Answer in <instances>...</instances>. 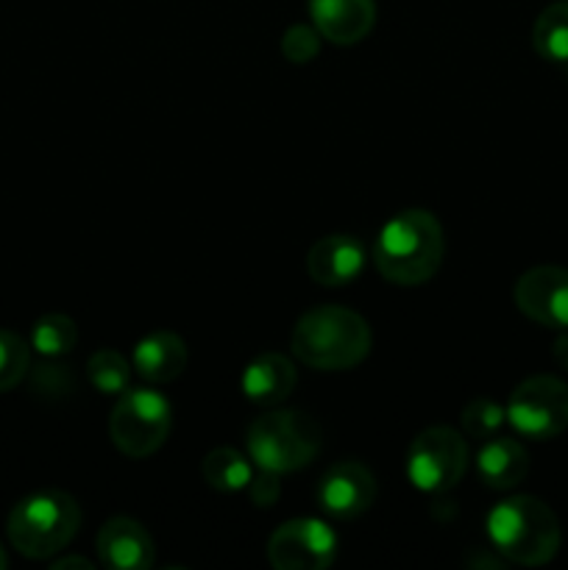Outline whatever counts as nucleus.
Returning a JSON list of instances; mask_svg holds the SVG:
<instances>
[{
	"instance_id": "f257e3e1",
	"label": "nucleus",
	"mask_w": 568,
	"mask_h": 570,
	"mask_svg": "<svg viewBox=\"0 0 568 570\" xmlns=\"http://www.w3.org/2000/svg\"><path fill=\"white\" fill-rule=\"evenodd\" d=\"M443 254L445 239L438 217L427 209H407L379 232L373 245V265L384 282L418 287L440 271Z\"/></svg>"
},
{
	"instance_id": "f03ea898",
	"label": "nucleus",
	"mask_w": 568,
	"mask_h": 570,
	"mask_svg": "<svg viewBox=\"0 0 568 570\" xmlns=\"http://www.w3.org/2000/svg\"><path fill=\"white\" fill-rule=\"evenodd\" d=\"M371 326L345 306H315L298 317L290 348L312 371H349L371 354Z\"/></svg>"
},
{
	"instance_id": "7ed1b4c3",
	"label": "nucleus",
	"mask_w": 568,
	"mask_h": 570,
	"mask_svg": "<svg viewBox=\"0 0 568 570\" xmlns=\"http://www.w3.org/2000/svg\"><path fill=\"white\" fill-rule=\"evenodd\" d=\"M488 534L505 560L529 568L555 560L562 540L557 515L535 495L499 501L488 515Z\"/></svg>"
},
{
	"instance_id": "20e7f679",
	"label": "nucleus",
	"mask_w": 568,
	"mask_h": 570,
	"mask_svg": "<svg viewBox=\"0 0 568 570\" xmlns=\"http://www.w3.org/2000/svg\"><path fill=\"white\" fill-rule=\"evenodd\" d=\"M81 527V507L70 493L61 490H42L9 512V532L11 546L28 560H50L61 549L70 546Z\"/></svg>"
},
{
	"instance_id": "39448f33",
	"label": "nucleus",
	"mask_w": 568,
	"mask_h": 570,
	"mask_svg": "<svg viewBox=\"0 0 568 570\" xmlns=\"http://www.w3.org/2000/svg\"><path fill=\"white\" fill-rule=\"evenodd\" d=\"M321 426L298 410H271L256 417L245 434L251 460L271 473H293L321 454Z\"/></svg>"
},
{
	"instance_id": "423d86ee",
	"label": "nucleus",
	"mask_w": 568,
	"mask_h": 570,
	"mask_svg": "<svg viewBox=\"0 0 568 570\" xmlns=\"http://www.w3.org/2000/svg\"><path fill=\"white\" fill-rule=\"evenodd\" d=\"M173 406L161 393L148 387H134L120 393L109 415V438L117 451L131 460L156 454L170 438Z\"/></svg>"
},
{
	"instance_id": "0eeeda50",
	"label": "nucleus",
	"mask_w": 568,
	"mask_h": 570,
	"mask_svg": "<svg viewBox=\"0 0 568 570\" xmlns=\"http://www.w3.org/2000/svg\"><path fill=\"white\" fill-rule=\"evenodd\" d=\"M468 468V445L449 426L423 429L407 454V476L412 488L429 495H443L462 479Z\"/></svg>"
},
{
	"instance_id": "6e6552de",
	"label": "nucleus",
	"mask_w": 568,
	"mask_h": 570,
	"mask_svg": "<svg viewBox=\"0 0 568 570\" xmlns=\"http://www.w3.org/2000/svg\"><path fill=\"white\" fill-rule=\"evenodd\" d=\"M507 423L529 440H551L568 429V384L540 373L512 390L507 401Z\"/></svg>"
},
{
	"instance_id": "1a4fd4ad",
	"label": "nucleus",
	"mask_w": 568,
	"mask_h": 570,
	"mask_svg": "<svg viewBox=\"0 0 568 570\" xmlns=\"http://www.w3.org/2000/svg\"><path fill=\"white\" fill-rule=\"evenodd\" d=\"M337 557V534L317 518L282 523L267 540V560L276 570H323Z\"/></svg>"
},
{
	"instance_id": "9d476101",
	"label": "nucleus",
	"mask_w": 568,
	"mask_h": 570,
	"mask_svg": "<svg viewBox=\"0 0 568 570\" xmlns=\"http://www.w3.org/2000/svg\"><path fill=\"white\" fill-rule=\"evenodd\" d=\"M516 306L546 328H568V271L540 265L516 282Z\"/></svg>"
},
{
	"instance_id": "9b49d317",
	"label": "nucleus",
	"mask_w": 568,
	"mask_h": 570,
	"mask_svg": "<svg viewBox=\"0 0 568 570\" xmlns=\"http://www.w3.org/2000/svg\"><path fill=\"white\" fill-rule=\"evenodd\" d=\"M376 501V476L362 462L343 460L323 473L317 484V504L329 518L351 521L368 512Z\"/></svg>"
},
{
	"instance_id": "f8f14e48",
	"label": "nucleus",
	"mask_w": 568,
	"mask_h": 570,
	"mask_svg": "<svg viewBox=\"0 0 568 570\" xmlns=\"http://www.w3.org/2000/svg\"><path fill=\"white\" fill-rule=\"evenodd\" d=\"M365 267V248L354 234H326L312 243L306 273L321 287H345Z\"/></svg>"
},
{
	"instance_id": "ddd939ff",
	"label": "nucleus",
	"mask_w": 568,
	"mask_h": 570,
	"mask_svg": "<svg viewBox=\"0 0 568 570\" xmlns=\"http://www.w3.org/2000/svg\"><path fill=\"white\" fill-rule=\"evenodd\" d=\"M100 562L111 570H145L154 566V538L134 518H109L98 532Z\"/></svg>"
},
{
	"instance_id": "4468645a",
	"label": "nucleus",
	"mask_w": 568,
	"mask_h": 570,
	"mask_svg": "<svg viewBox=\"0 0 568 570\" xmlns=\"http://www.w3.org/2000/svg\"><path fill=\"white\" fill-rule=\"evenodd\" d=\"M312 26L334 45H356L376 26V0H310Z\"/></svg>"
},
{
	"instance_id": "2eb2a0df",
	"label": "nucleus",
	"mask_w": 568,
	"mask_h": 570,
	"mask_svg": "<svg viewBox=\"0 0 568 570\" xmlns=\"http://www.w3.org/2000/svg\"><path fill=\"white\" fill-rule=\"evenodd\" d=\"M295 382H298V373H295L290 356L278 354V351H265L254 362H248L243 379H239V387L251 404L273 410L293 395Z\"/></svg>"
},
{
	"instance_id": "dca6fc26",
	"label": "nucleus",
	"mask_w": 568,
	"mask_h": 570,
	"mask_svg": "<svg viewBox=\"0 0 568 570\" xmlns=\"http://www.w3.org/2000/svg\"><path fill=\"white\" fill-rule=\"evenodd\" d=\"M131 367L150 384L176 382L187 367V345L173 332H154L134 348Z\"/></svg>"
},
{
	"instance_id": "f3484780",
	"label": "nucleus",
	"mask_w": 568,
	"mask_h": 570,
	"mask_svg": "<svg viewBox=\"0 0 568 570\" xmlns=\"http://www.w3.org/2000/svg\"><path fill=\"white\" fill-rule=\"evenodd\" d=\"M477 473L484 488L512 490L527 479L529 456L521 443L510 438H488L477 451Z\"/></svg>"
},
{
	"instance_id": "a211bd4d",
	"label": "nucleus",
	"mask_w": 568,
	"mask_h": 570,
	"mask_svg": "<svg viewBox=\"0 0 568 570\" xmlns=\"http://www.w3.org/2000/svg\"><path fill=\"white\" fill-rule=\"evenodd\" d=\"M532 45L540 59L562 65L568 61V0L546 6L532 28Z\"/></svg>"
},
{
	"instance_id": "6ab92c4d",
	"label": "nucleus",
	"mask_w": 568,
	"mask_h": 570,
	"mask_svg": "<svg viewBox=\"0 0 568 570\" xmlns=\"http://www.w3.org/2000/svg\"><path fill=\"white\" fill-rule=\"evenodd\" d=\"M200 473H204L206 484H209L212 490H221V493H237V490H245L251 476H254L248 460H245L239 451L226 449V445L209 451V454L204 456Z\"/></svg>"
},
{
	"instance_id": "aec40b11",
	"label": "nucleus",
	"mask_w": 568,
	"mask_h": 570,
	"mask_svg": "<svg viewBox=\"0 0 568 570\" xmlns=\"http://www.w3.org/2000/svg\"><path fill=\"white\" fill-rule=\"evenodd\" d=\"M131 371L126 356L115 348H100L89 356L87 362V379L92 387L104 395H120L128 390L131 382Z\"/></svg>"
},
{
	"instance_id": "412c9836",
	"label": "nucleus",
	"mask_w": 568,
	"mask_h": 570,
	"mask_svg": "<svg viewBox=\"0 0 568 570\" xmlns=\"http://www.w3.org/2000/svg\"><path fill=\"white\" fill-rule=\"evenodd\" d=\"M78 343V326L67 315H45L33 323L31 332V348H37L39 354L56 360V356H65L76 348Z\"/></svg>"
},
{
	"instance_id": "4be33fe9",
	"label": "nucleus",
	"mask_w": 568,
	"mask_h": 570,
	"mask_svg": "<svg viewBox=\"0 0 568 570\" xmlns=\"http://www.w3.org/2000/svg\"><path fill=\"white\" fill-rule=\"evenodd\" d=\"M460 423L462 432H466L468 438L488 440L501 432V426L507 423V410L501 404H496L493 399H473L471 404L462 410Z\"/></svg>"
},
{
	"instance_id": "5701e85b",
	"label": "nucleus",
	"mask_w": 568,
	"mask_h": 570,
	"mask_svg": "<svg viewBox=\"0 0 568 570\" xmlns=\"http://www.w3.org/2000/svg\"><path fill=\"white\" fill-rule=\"evenodd\" d=\"M28 365H31V354H28L26 340L0 328V393L17 387L26 379Z\"/></svg>"
},
{
	"instance_id": "b1692460",
	"label": "nucleus",
	"mask_w": 568,
	"mask_h": 570,
	"mask_svg": "<svg viewBox=\"0 0 568 570\" xmlns=\"http://www.w3.org/2000/svg\"><path fill=\"white\" fill-rule=\"evenodd\" d=\"M282 53L293 65H306L321 53V33L315 26H290L282 37Z\"/></svg>"
},
{
	"instance_id": "393cba45",
	"label": "nucleus",
	"mask_w": 568,
	"mask_h": 570,
	"mask_svg": "<svg viewBox=\"0 0 568 570\" xmlns=\"http://www.w3.org/2000/svg\"><path fill=\"white\" fill-rule=\"evenodd\" d=\"M33 390H39V393H56V395L70 393L72 390L70 367H59V365L37 367V376H33Z\"/></svg>"
},
{
	"instance_id": "a878e982",
	"label": "nucleus",
	"mask_w": 568,
	"mask_h": 570,
	"mask_svg": "<svg viewBox=\"0 0 568 570\" xmlns=\"http://www.w3.org/2000/svg\"><path fill=\"white\" fill-rule=\"evenodd\" d=\"M248 495L256 507H271L276 504L278 493H282V484H278V473L271 471H262L259 468V476H251L248 482Z\"/></svg>"
},
{
	"instance_id": "bb28decb",
	"label": "nucleus",
	"mask_w": 568,
	"mask_h": 570,
	"mask_svg": "<svg viewBox=\"0 0 568 570\" xmlns=\"http://www.w3.org/2000/svg\"><path fill=\"white\" fill-rule=\"evenodd\" d=\"M551 356H555V362L562 367V371H568V328H562L560 337L555 340V348H551Z\"/></svg>"
},
{
	"instance_id": "cd10ccee",
	"label": "nucleus",
	"mask_w": 568,
	"mask_h": 570,
	"mask_svg": "<svg viewBox=\"0 0 568 570\" xmlns=\"http://www.w3.org/2000/svg\"><path fill=\"white\" fill-rule=\"evenodd\" d=\"M53 570H70V568H78V570H95V566L89 560H84V557H61V560H56Z\"/></svg>"
},
{
	"instance_id": "c85d7f7f",
	"label": "nucleus",
	"mask_w": 568,
	"mask_h": 570,
	"mask_svg": "<svg viewBox=\"0 0 568 570\" xmlns=\"http://www.w3.org/2000/svg\"><path fill=\"white\" fill-rule=\"evenodd\" d=\"M6 566H9V557H6V551H3V546H0V570H3Z\"/></svg>"
}]
</instances>
